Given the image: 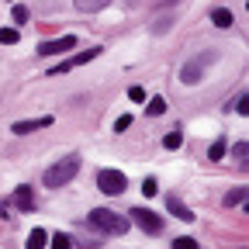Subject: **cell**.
Here are the masks:
<instances>
[{
  "instance_id": "obj_8",
  "label": "cell",
  "mask_w": 249,
  "mask_h": 249,
  "mask_svg": "<svg viewBox=\"0 0 249 249\" xmlns=\"http://www.w3.org/2000/svg\"><path fill=\"white\" fill-rule=\"evenodd\" d=\"M49 124H52V114H45V118H31V121H14L11 132H14V135H31V132L49 128Z\"/></svg>"
},
{
  "instance_id": "obj_1",
  "label": "cell",
  "mask_w": 249,
  "mask_h": 249,
  "mask_svg": "<svg viewBox=\"0 0 249 249\" xmlns=\"http://www.w3.org/2000/svg\"><path fill=\"white\" fill-rule=\"evenodd\" d=\"M87 222L97 229V232H104V235H124V232L132 229L128 218H121L118 211H107V208H93V211L87 214Z\"/></svg>"
},
{
  "instance_id": "obj_13",
  "label": "cell",
  "mask_w": 249,
  "mask_h": 249,
  "mask_svg": "<svg viewBox=\"0 0 249 249\" xmlns=\"http://www.w3.org/2000/svg\"><path fill=\"white\" fill-rule=\"evenodd\" d=\"M225 152H229V142H225V139H218V142L208 145V160H211V163H222V160H225Z\"/></svg>"
},
{
  "instance_id": "obj_7",
  "label": "cell",
  "mask_w": 249,
  "mask_h": 249,
  "mask_svg": "<svg viewBox=\"0 0 249 249\" xmlns=\"http://www.w3.org/2000/svg\"><path fill=\"white\" fill-rule=\"evenodd\" d=\"M73 49H76V35H62V38L42 42L38 45V55H59V52H73Z\"/></svg>"
},
{
  "instance_id": "obj_20",
  "label": "cell",
  "mask_w": 249,
  "mask_h": 249,
  "mask_svg": "<svg viewBox=\"0 0 249 249\" xmlns=\"http://www.w3.org/2000/svg\"><path fill=\"white\" fill-rule=\"evenodd\" d=\"M11 14H14V24H28V18H31L24 4H14V7H11Z\"/></svg>"
},
{
  "instance_id": "obj_22",
  "label": "cell",
  "mask_w": 249,
  "mask_h": 249,
  "mask_svg": "<svg viewBox=\"0 0 249 249\" xmlns=\"http://www.w3.org/2000/svg\"><path fill=\"white\" fill-rule=\"evenodd\" d=\"M52 249H70V235L66 232H55L52 235Z\"/></svg>"
},
{
  "instance_id": "obj_24",
  "label": "cell",
  "mask_w": 249,
  "mask_h": 249,
  "mask_svg": "<svg viewBox=\"0 0 249 249\" xmlns=\"http://www.w3.org/2000/svg\"><path fill=\"white\" fill-rule=\"evenodd\" d=\"M128 124H132V114H121L118 121H114V132L121 135V132H128Z\"/></svg>"
},
{
  "instance_id": "obj_17",
  "label": "cell",
  "mask_w": 249,
  "mask_h": 249,
  "mask_svg": "<svg viewBox=\"0 0 249 249\" xmlns=\"http://www.w3.org/2000/svg\"><path fill=\"white\" fill-rule=\"evenodd\" d=\"M18 38H21L18 28H0V45H18Z\"/></svg>"
},
{
  "instance_id": "obj_6",
  "label": "cell",
  "mask_w": 249,
  "mask_h": 249,
  "mask_svg": "<svg viewBox=\"0 0 249 249\" xmlns=\"http://www.w3.org/2000/svg\"><path fill=\"white\" fill-rule=\"evenodd\" d=\"M101 52H104L101 45H93V49H87V52H80V55H73V59H66V62H59V66H52V73L59 76V73H70L73 66H87V62H93Z\"/></svg>"
},
{
  "instance_id": "obj_2",
  "label": "cell",
  "mask_w": 249,
  "mask_h": 249,
  "mask_svg": "<svg viewBox=\"0 0 249 249\" xmlns=\"http://www.w3.org/2000/svg\"><path fill=\"white\" fill-rule=\"evenodd\" d=\"M76 173H80V156H66V160L52 163V166L42 173V183L49 187V191H55V187H66Z\"/></svg>"
},
{
  "instance_id": "obj_16",
  "label": "cell",
  "mask_w": 249,
  "mask_h": 249,
  "mask_svg": "<svg viewBox=\"0 0 249 249\" xmlns=\"http://www.w3.org/2000/svg\"><path fill=\"white\" fill-rule=\"evenodd\" d=\"M232 160H235L239 166L249 163V142H235V145H232Z\"/></svg>"
},
{
  "instance_id": "obj_4",
  "label": "cell",
  "mask_w": 249,
  "mask_h": 249,
  "mask_svg": "<svg viewBox=\"0 0 249 249\" xmlns=\"http://www.w3.org/2000/svg\"><path fill=\"white\" fill-rule=\"evenodd\" d=\"M97 187H101V194L118 197V194L128 191V177H124L121 170H101V173H97Z\"/></svg>"
},
{
  "instance_id": "obj_10",
  "label": "cell",
  "mask_w": 249,
  "mask_h": 249,
  "mask_svg": "<svg viewBox=\"0 0 249 249\" xmlns=\"http://www.w3.org/2000/svg\"><path fill=\"white\" fill-rule=\"evenodd\" d=\"M73 4H76L80 14H97V11H104L111 4V0H73Z\"/></svg>"
},
{
  "instance_id": "obj_14",
  "label": "cell",
  "mask_w": 249,
  "mask_h": 249,
  "mask_svg": "<svg viewBox=\"0 0 249 249\" xmlns=\"http://www.w3.org/2000/svg\"><path fill=\"white\" fill-rule=\"evenodd\" d=\"M14 204L21 208V211H28L31 204H35V201H31V187L24 183V187H18V191H14Z\"/></svg>"
},
{
  "instance_id": "obj_15",
  "label": "cell",
  "mask_w": 249,
  "mask_h": 249,
  "mask_svg": "<svg viewBox=\"0 0 249 249\" xmlns=\"http://www.w3.org/2000/svg\"><path fill=\"white\" fill-rule=\"evenodd\" d=\"M163 111H166V101H163V97H145V114L160 118Z\"/></svg>"
},
{
  "instance_id": "obj_25",
  "label": "cell",
  "mask_w": 249,
  "mask_h": 249,
  "mask_svg": "<svg viewBox=\"0 0 249 249\" xmlns=\"http://www.w3.org/2000/svg\"><path fill=\"white\" fill-rule=\"evenodd\" d=\"M173 249H201L194 239H173Z\"/></svg>"
},
{
  "instance_id": "obj_3",
  "label": "cell",
  "mask_w": 249,
  "mask_h": 249,
  "mask_svg": "<svg viewBox=\"0 0 249 249\" xmlns=\"http://www.w3.org/2000/svg\"><path fill=\"white\" fill-rule=\"evenodd\" d=\"M218 59V52H201L197 59H191V62H183V66H180V83H187V87H194V83H201L204 80V70L211 66V62Z\"/></svg>"
},
{
  "instance_id": "obj_18",
  "label": "cell",
  "mask_w": 249,
  "mask_h": 249,
  "mask_svg": "<svg viewBox=\"0 0 249 249\" xmlns=\"http://www.w3.org/2000/svg\"><path fill=\"white\" fill-rule=\"evenodd\" d=\"M249 191H246V187H235V191H229V197H225V204H246L249 197H246Z\"/></svg>"
},
{
  "instance_id": "obj_26",
  "label": "cell",
  "mask_w": 249,
  "mask_h": 249,
  "mask_svg": "<svg viewBox=\"0 0 249 249\" xmlns=\"http://www.w3.org/2000/svg\"><path fill=\"white\" fill-rule=\"evenodd\" d=\"M235 114H249V93H242V97L235 101Z\"/></svg>"
},
{
  "instance_id": "obj_19",
  "label": "cell",
  "mask_w": 249,
  "mask_h": 249,
  "mask_svg": "<svg viewBox=\"0 0 249 249\" xmlns=\"http://www.w3.org/2000/svg\"><path fill=\"white\" fill-rule=\"evenodd\" d=\"M142 194H145V197H156V194H160V183H156V177H145V180H142Z\"/></svg>"
},
{
  "instance_id": "obj_21",
  "label": "cell",
  "mask_w": 249,
  "mask_h": 249,
  "mask_svg": "<svg viewBox=\"0 0 249 249\" xmlns=\"http://www.w3.org/2000/svg\"><path fill=\"white\" fill-rule=\"evenodd\" d=\"M163 145H166V149H180V145H183V135H180V132L173 128V132H170V135L163 139Z\"/></svg>"
},
{
  "instance_id": "obj_23",
  "label": "cell",
  "mask_w": 249,
  "mask_h": 249,
  "mask_svg": "<svg viewBox=\"0 0 249 249\" xmlns=\"http://www.w3.org/2000/svg\"><path fill=\"white\" fill-rule=\"evenodd\" d=\"M128 101H135V104H145V90H142V87H128Z\"/></svg>"
},
{
  "instance_id": "obj_11",
  "label": "cell",
  "mask_w": 249,
  "mask_h": 249,
  "mask_svg": "<svg viewBox=\"0 0 249 249\" xmlns=\"http://www.w3.org/2000/svg\"><path fill=\"white\" fill-rule=\"evenodd\" d=\"M211 24L214 28H232V11L229 7H214L211 11Z\"/></svg>"
},
{
  "instance_id": "obj_12",
  "label": "cell",
  "mask_w": 249,
  "mask_h": 249,
  "mask_svg": "<svg viewBox=\"0 0 249 249\" xmlns=\"http://www.w3.org/2000/svg\"><path fill=\"white\" fill-rule=\"evenodd\" d=\"M49 246V232L45 229H31L28 232V249H45Z\"/></svg>"
},
{
  "instance_id": "obj_9",
  "label": "cell",
  "mask_w": 249,
  "mask_h": 249,
  "mask_svg": "<svg viewBox=\"0 0 249 249\" xmlns=\"http://www.w3.org/2000/svg\"><path fill=\"white\" fill-rule=\"evenodd\" d=\"M166 211H170L173 218H180V222H194V211L187 208L180 197H173V194H166Z\"/></svg>"
},
{
  "instance_id": "obj_5",
  "label": "cell",
  "mask_w": 249,
  "mask_h": 249,
  "mask_svg": "<svg viewBox=\"0 0 249 249\" xmlns=\"http://www.w3.org/2000/svg\"><path fill=\"white\" fill-rule=\"evenodd\" d=\"M132 222L142 229V232H149V235H160L163 232V218L156 214V211H149V208H132Z\"/></svg>"
}]
</instances>
